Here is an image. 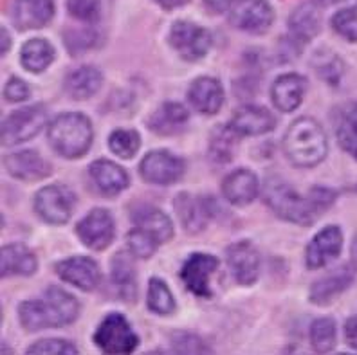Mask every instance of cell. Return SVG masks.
Masks as SVG:
<instances>
[{
    "label": "cell",
    "instance_id": "6da1fadb",
    "mask_svg": "<svg viewBox=\"0 0 357 355\" xmlns=\"http://www.w3.org/2000/svg\"><path fill=\"white\" fill-rule=\"evenodd\" d=\"M335 200V191L312 188L309 195H300L291 184L280 177H269L264 186V202L283 220L298 225H310Z\"/></svg>",
    "mask_w": 357,
    "mask_h": 355
},
{
    "label": "cell",
    "instance_id": "7a4b0ae2",
    "mask_svg": "<svg viewBox=\"0 0 357 355\" xmlns=\"http://www.w3.org/2000/svg\"><path fill=\"white\" fill-rule=\"evenodd\" d=\"M79 316L78 299L60 287H49L40 299L24 301L18 307L20 323L29 332L45 328H60V326L75 323Z\"/></svg>",
    "mask_w": 357,
    "mask_h": 355
},
{
    "label": "cell",
    "instance_id": "3957f363",
    "mask_svg": "<svg viewBox=\"0 0 357 355\" xmlns=\"http://www.w3.org/2000/svg\"><path fill=\"white\" fill-rule=\"evenodd\" d=\"M283 150L287 159L298 168H314L327 157V135L316 119L300 117L285 132Z\"/></svg>",
    "mask_w": 357,
    "mask_h": 355
},
{
    "label": "cell",
    "instance_id": "277c9868",
    "mask_svg": "<svg viewBox=\"0 0 357 355\" xmlns=\"http://www.w3.org/2000/svg\"><path fill=\"white\" fill-rule=\"evenodd\" d=\"M47 137L54 152L66 159H78L89 152L94 132L87 116L69 112L58 116L49 125Z\"/></svg>",
    "mask_w": 357,
    "mask_h": 355
},
{
    "label": "cell",
    "instance_id": "5b68a950",
    "mask_svg": "<svg viewBox=\"0 0 357 355\" xmlns=\"http://www.w3.org/2000/svg\"><path fill=\"white\" fill-rule=\"evenodd\" d=\"M47 125V110L42 105H31L9 114L2 123V143L4 146L26 143L40 134Z\"/></svg>",
    "mask_w": 357,
    "mask_h": 355
},
{
    "label": "cell",
    "instance_id": "8992f818",
    "mask_svg": "<svg viewBox=\"0 0 357 355\" xmlns=\"http://www.w3.org/2000/svg\"><path fill=\"white\" fill-rule=\"evenodd\" d=\"M94 342L107 354H132L139 345V338L132 330L127 317L112 312L98 326Z\"/></svg>",
    "mask_w": 357,
    "mask_h": 355
},
{
    "label": "cell",
    "instance_id": "52a82bcc",
    "mask_svg": "<svg viewBox=\"0 0 357 355\" xmlns=\"http://www.w3.org/2000/svg\"><path fill=\"white\" fill-rule=\"evenodd\" d=\"M75 206V191L61 184L42 188L35 195V211L45 224L61 225L69 222Z\"/></svg>",
    "mask_w": 357,
    "mask_h": 355
},
{
    "label": "cell",
    "instance_id": "ba28073f",
    "mask_svg": "<svg viewBox=\"0 0 357 355\" xmlns=\"http://www.w3.org/2000/svg\"><path fill=\"white\" fill-rule=\"evenodd\" d=\"M275 20L273 8L267 0H235L229 6V22L251 35H264Z\"/></svg>",
    "mask_w": 357,
    "mask_h": 355
},
{
    "label": "cell",
    "instance_id": "9c48e42d",
    "mask_svg": "<svg viewBox=\"0 0 357 355\" xmlns=\"http://www.w3.org/2000/svg\"><path fill=\"white\" fill-rule=\"evenodd\" d=\"M170 44L183 60L199 61L208 54L211 47V35L208 29L197 24L178 20L172 26Z\"/></svg>",
    "mask_w": 357,
    "mask_h": 355
},
{
    "label": "cell",
    "instance_id": "30bf717a",
    "mask_svg": "<svg viewBox=\"0 0 357 355\" xmlns=\"http://www.w3.org/2000/svg\"><path fill=\"white\" fill-rule=\"evenodd\" d=\"M184 172V160L166 150H153L146 153L139 165L141 177L155 186H170L178 179H183Z\"/></svg>",
    "mask_w": 357,
    "mask_h": 355
},
{
    "label": "cell",
    "instance_id": "8fae6325",
    "mask_svg": "<svg viewBox=\"0 0 357 355\" xmlns=\"http://www.w3.org/2000/svg\"><path fill=\"white\" fill-rule=\"evenodd\" d=\"M218 258L206 252L190 255L181 269V280L192 294L199 298H211V276L217 273Z\"/></svg>",
    "mask_w": 357,
    "mask_h": 355
},
{
    "label": "cell",
    "instance_id": "7c38bea8",
    "mask_svg": "<svg viewBox=\"0 0 357 355\" xmlns=\"http://www.w3.org/2000/svg\"><path fill=\"white\" fill-rule=\"evenodd\" d=\"M114 233V218L107 209H92L87 217H83L76 225V234L92 251H103L112 243Z\"/></svg>",
    "mask_w": 357,
    "mask_h": 355
},
{
    "label": "cell",
    "instance_id": "4fadbf2b",
    "mask_svg": "<svg viewBox=\"0 0 357 355\" xmlns=\"http://www.w3.org/2000/svg\"><path fill=\"white\" fill-rule=\"evenodd\" d=\"M343 247V233L337 225H327L325 229L314 234L305 251V265L310 271L327 267L335 260Z\"/></svg>",
    "mask_w": 357,
    "mask_h": 355
},
{
    "label": "cell",
    "instance_id": "5bb4252c",
    "mask_svg": "<svg viewBox=\"0 0 357 355\" xmlns=\"http://www.w3.org/2000/svg\"><path fill=\"white\" fill-rule=\"evenodd\" d=\"M227 265L240 285H253L260 274V255L249 240H242L227 247Z\"/></svg>",
    "mask_w": 357,
    "mask_h": 355
},
{
    "label": "cell",
    "instance_id": "9a60e30c",
    "mask_svg": "<svg viewBox=\"0 0 357 355\" xmlns=\"http://www.w3.org/2000/svg\"><path fill=\"white\" fill-rule=\"evenodd\" d=\"M56 274L66 283L91 292L100 285L101 273L98 264L87 256H73L56 264Z\"/></svg>",
    "mask_w": 357,
    "mask_h": 355
},
{
    "label": "cell",
    "instance_id": "2e32d148",
    "mask_svg": "<svg viewBox=\"0 0 357 355\" xmlns=\"http://www.w3.org/2000/svg\"><path fill=\"white\" fill-rule=\"evenodd\" d=\"M175 211L186 233H201L211 218V199L178 193L175 197Z\"/></svg>",
    "mask_w": 357,
    "mask_h": 355
},
{
    "label": "cell",
    "instance_id": "e0dca14e",
    "mask_svg": "<svg viewBox=\"0 0 357 355\" xmlns=\"http://www.w3.org/2000/svg\"><path fill=\"white\" fill-rule=\"evenodd\" d=\"M4 166L8 174L18 181H42L51 175V165L35 150L9 153L4 157Z\"/></svg>",
    "mask_w": 357,
    "mask_h": 355
},
{
    "label": "cell",
    "instance_id": "ac0fdd59",
    "mask_svg": "<svg viewBox=\"0 0 357 355\" xmlns=\"http://www.w3.org/2000/svg\"><path fill=\"white\" fill-rule=\"evenodd\" d=\"M307 91V80L296 73L282 74L271 87V98L280 112H294L303 101Z\"/></svg>",
    "mask_w": 357,
    "mask_h": 355
},
{
    "label": "cell",
    "instance_id": "d6986e66",
    "mask_svg": "<svg viewBox=\"0 0 357 355\" xmlns=\"http://www.w3.org/2000/svg\"><path fill=\"white\" fill-rule=\"evenodd\" d=\"M188 101L199 114L204 116H215L224 105V89L218 80L197 78L188 89Z\"/></svg>",
    "mask_w": 357,
    "mask_h": 355
},
{
    "label": "cell",
    "instance_id": "ffe728a7",
    "mask_svg": "<svg viewBox=\"0 0 357 355\" xmlns=\"http://www.w3.org/2000/svg\"><path fill=\"white\" fill-rule=\"evenodd\" d=\"M89 174H91L92 182H94V186H96L101 195L116 197L121 191L127 190L128 184H130V179H128L125 168H121L112 160L100 159L96 163H92L91 168H89Z\"/></svg>",
    "mask_w": 357,
    "mask_h": 355
},
{
    "label": "cell",
    "instance_id": "44dd1931",
    "mask_svg": "<svg viewBox=\"0 0 357 355\" xmlns=\"http://www.w3.org/2000/svg\"><path fill=\"white\" fill-rule=\"evenodd\" d=\"M260 182L257 175L248 168L231 172L222 182V195L233 206H248L257 199Z\"/></svg>",
    "mask_w": 357,
    "mask_h": 355
},
{
    "label": "cell",
    "instance_id": "7402d4cb",
    "mask_svg": "<svg viewBox=\"0 0 357 355\" xmlns=\"http://www.w3.org/2000/svg\"><path fill=\"white\" fill-rule=\"evenodd\" d=\"M13 22L20 31L40 29L51 22L54 15L52 0H15L13 2Z\"/></svg>",
    "mask_w": 357,
    "mask_h": 355
},
{
    "label": "cell",
    "instance_id": "603a6c76",
    "mask_svg": "<svg viewBox=\"0 0 357 355\" xmlns=\"http://www.w3.org/2000/svg\"><path fill=\"white\" fill-rule=\"evenodd\" d=\"M229 125L238 135H264L275 130L276 117L264 107L245 105L236 110Z\"/></svg>",
    "mask_w": 357,
    "mask_h": 355
},
{
    "label": "cell",
    "instance_id": "cb8c5ba5",
    "mask_svg": "<svg viewBox=\"0 0 357 355\" xmlns=\"http://www.w3.org/2000/svg\"><path fill=\"white\" fill-rule=\"evenodd\" d=\"M132 222L137 229L144 231L152 239H155L159 246L170 242L172 236H174V224H172L170 217L153 206H146V204L137 206L132 211Z\"/></svg>",
    "mask_w": 357,
    "mask_h": 355
},
{
    "label": "cell",
    "instance_id": "d4e9b609",
    "mask_svg": "<svg viewBox=\"0 0 357 355\" xmlns=\"http://www.w3.org/2000/svg\"><path fill=\"white\" fill-rule=\"evenodd\" d=\"M38 269L35 252L22 243H9L2 247L0 252V271L2 278L8 276H31Z\"/></svg>",
    "mask_w": 357,
    "mask_h": 355
},
{
    "label": "cell",
    "instance_id": "484cf974",
    "mask_svg": "<svg viewBox=\"0 0 357 355\" xmlns=\"http://www.w3.org/2000/svg\"><path fill=\"white\" fill-rule=\"evenodd\" d=\"M354 282V269L350 265H343L340 269H334L327 276L314 283L310 289V301L314 305H327L337 294H341Z\"/></svg>",
    "mask_w": 357,
    "mask_h": 355
},
{
    "label": "cell",
    "instance_id": "4316f807",
    "mask_svg": "<svg viewBox=\"0 0 357 355\" xmlns=\"http://www.w3.org/2000/svg\"><path fill=\"white\" fill-rule=\"evenodd\" d=\"M190 114L181 103L161 105L149 119V128L159 135H177L186 128Z\"/></svg>",
    "mask_w": 357,
    "mask_h": 355
},
{
    "label": "cell",
    "instance_id": "83f0119b",
    "mask_svg": "<svg viewBox=\"0 0 357 355\" xmlns=\"http://www.w3.org/2000/svg\"><path fill=\"white\" fill-rule=\"evenodd\" d=\"M289 29H291V36L300 40L301 44L312 40L321 29V15L318 8L312 2L298 6L289 17Z\"/></svg>",
    "mask_w": 357,
    "mask_h": 355
},
{
    "label": "cell",
    "instance_id": "f1b7e54d",
    "mask_svg": "<svg viewBox=\"0 0 357 355\" xmlns=\"http://www.w3.org/2000/svg\"><path fill=\"white\" fill-rule=\"evenodd\" d=\"M103 76L92 66H83L69 73L66 80V91L73 100H89L101 89Z\"/></svg>",
    "mask_w": 357,
    "mask_h": 355
},
{
    "label": "cell",
    "instance_id": "f546056e",
    "mask_svg": "<svg viewBox=\"0 0 357 355\" xmlns=\"http://www.w3.org/2000/svg\"><path fill=\"white\" fill-rule=\"evenodd\" d=\"M54 60V47L44 38H33L26 42L20 52L22 67L29 73H44Z\"/></svg>",
    "mask_w": 357,
    "mask_h": 355
},
{
    "label": "cell",
    "instance_id": "4dcf8cb0",
    "mask_svg": "<svg viewBox=\"0 0 357 355\" xmlns=\"http://www.w3.org/2000/svg\"><path fill=\"white\" fill-rule=\"evenodd\" d=\"M335 135L344 152L357 159V103L344 105L337 116Z\"/></svg>",
    "mask_w": 357,
    "mask_h": 355
},
{
    "label": "cell",
    "instance_id": "1f68e13d",
    "mask_svg": "<svg viewBox=\"0 0 357 355\" xmlns=\"http://www.w3.org/2000/svg\"><path fill=\"white\" fill-rule=\"evenodd\" d=\"M236 139H238V134L231 128V125H218L211 132V139H209V157L220 165L229 163L238 143Z\"/></svg>",
    "mask_w": 357,
    "mask_h": 355
},
{
    "label": "cell",
    "instance_id": "d6a6232c",
    "mask_svg": "<svg viewBox=\"0 0 357 355\" xmlns=\"http://www.w3.org/2000/svg\"><path fill=\"white\" fill-rule=\"evenodd\" d=\"M112 282L118 287L119 294L127 301H132L137 294L135 289V271L134 264L125 252H118L112 260Z\"/></svg>",
    "mask_w": 357,
    "mask_h": 355
},
{
    "label": "cell",
    "instance_id": "836d02e7",
    "mask_svg": "<svg viewBox=\"0 0 357 355\" xmlns=\"http://www.w3.org/2000/svg\"><path fill=\"white\" fill-rule=\"evenodd\" d=\"M149 308L157 316H170L177 308L172 290L159 278H152L149 283Z\"/></svg>",
    "mask_w": 357,
    "mask_h": 355
},
{
    "label": "cell",
    "instance_id": "e575fe53",
    "mask_svg": "<svg viewBox=\"0 0 357 355\" xmlns=\"http://www.w3.org/2000/svg\"><path fill=\"white\" fill-rule=\"evenodd\" d=\"M337 341L335 321L331 317H319L310 325V345L318 354H327L334 350Z\"/></svg>",
    "mask_w": 357,
    "mask_h": 355
},
{
    "label": "cell",
    "instance_id": "d590c367",
    "mask_svg": "<svg viewBox=\"0 0 357 355\" xmlns=\"http://www.w3.org/2000/svg\"><path fill=\"white\" fill-rule=\"evenodd\" d=\"M141 146V137L135 130H114L109 137V148L112 153L132 159Z\"/></svg>",
    "mask_w": 357,
    "mask_h": 355
},
{
    "label": "cell",
    "instance_id": "8d00e7d4",
    "mask_svg": "<svg viewBox=\"0 0 357 355\" xmlns=\"http://www.w3.org/2000/svg\"><path fill=\"white\" fill-rule=\"evenodd\" d=\"M332 27L340 36L349 42H357V4L341 9L332 17Z\"/></svg>",
    "mask_w": 357,
    "mask_h": 355
},
{
    "label": "cell",
    "instance_id": "74e56055",
    "mask_svg": "<svg viewBox=\"0 0 357 355\" xmlns=\"http://www.w3.org/2000/svg\"><path fill=\"white\" fill-rule=\"evenodd\" d=\"M67 11L79 22L94 24L100 20V0H67Z\"/></svg>",
    "mask_w": 357,
    "mask_h": 355
},
{
    "label": "cell",
    "instance_id": "f35d334b",
    "mask_svg": "<svg viewBox=\"0 0 357 355\" xmlns=\"http://www.w3.org/2000/svg\"><path fill=\"white\" fill-rule=\"evenodd\" d=\"M127 243L132 255L137 256V258H150L159 247V242L155 239H152L149 233H144L137 227H134L127 234Z\"/></svg>",
    "mask_w": 357,
    "mask_h": 355
},
{
    "label": "cell",
    "instance_id": "ab89813d",
    "mask_svg": "<svg viewBox=\"0 0 357 355\" xmlns=\"http://www.w3.org/2000/svg\"><path fill=\"white\" fill-rule=\"evenodd\" d=\"M27 354L75 355V354H78V348H76L70 341H63V339H42V341L35 342L33 347H29Z\"/></svg>",
    "mask_w": 357,
    "mask_h": 355
},
{
    "label": "cell",
    "instance_id": "60d3db41",
    "mask_svg": "<svg viewBox=\"0 0 357 355\" xmlns=\"http://www.w3.org/2000/svg\"><path fill=\"white\" fill-rule=\"evenodd\" d=\"M172 345H174V350L178 352V354H208L209 352V348L206 347L201 338L188 332L174 333Z\"/></svg>",
    "mask_w": 357,
    "mask_h": 355
},
{
    "label": "cell",
    "instance_id": "b9f144b4",
    "mask_svg": "<svg viewBox=\"0 0 357 355\" xmlns=\"http://www.w3.org/2000/svg\"><path fill=\"white\" fill-rule=\"evenodd\" d=\"M31 96L29 85H27L24 80L20 78H9V82L6 83L4 87V98L11 103H20V101H26Z\"/></svg>",
    "mask_w": 357,
    "mask_h": 355
},
{
    "label": "cell",
    "instance_id": "7bdbcfd3",
    "mask_svg": "<svg viewBox=\"0 0 357 355\" xmlns=\"http://www.w3.org/2000/svg\"><path fill=\"white\" fill-rule=\"evenodd\" d=\"M67 47L73 54L76 52H82L83 49H91L94 47V33L92 31H73L67 35Z\"/></svg>",
    "mask_w": 357,
    "mask_h": 355
},
{
    "label": "cell",
    "instance_id": "ee69618b",
    "mask_svg": "<svg viewBox=\"0 0 357 355\" xmlns=\"http://www.w3.org/2000/svg\"><path fill=\"white\" fill-rule=\"evenodd\" d=\"M341 61L340 58L335 56H331L328 60H321V63H316V70H318V74L321 76V78L327 80L328 83H332V85H335L337 83V80H340L341 73H343V69H341Z\"/></svg>",
    "mask_w": 357,
    "mask_h": 355
},
{
    "label": "cell",
    "instance_id": "f6af8a7d",
    "mask_svg": "<svg viewBox=\"0 0 357 355\" xmlns=\"http://www.w3.org/2000/svg\"><path fill=\"white\" fill-rule=\"evenodd\" d=\"M344 339H347L350 347L357 350V317L347 321V325H344Z\"/></svg>",
    "mask_w": 357,
    "mask_h": 355
},
{
    "label": "cell",
    "instance_id": "bcb514c9",
    "mask_svg": "<svg viewBox=\"0 0 357 355\" xmlns=\"http://www.w3.org/2000/svg\"><path fill=\"white\" fill-rule=\"evenodd\" d=\"M235 0H204L206 8L211 9L213 13H222L226 9H229V6L233 4Z\"/></svg>",
    "mask_w": 357,
    "mask_h": 355
},
{
    "label": "cell",
    "instance_id": "7dc6e473",
    "mask_svg": "<svg viewBox=\"0 0 357 355\" xmlns=\"http://www.w3.org/2000/svg\"><path fill=\"white\" fill-rule=\"evenodd\" d=\"M157 4L161 6V8L165 9H175V8H181V6H184L188 2V0H155Z\"/></svg>",
    "mask_w": 357,
    "mask_h": 355
},
{
    "label": "cell",
    "instance_id": "c3c4849f",
    "mask_svg": "<svg viewBox=\"0 0 357 355\" xmlns=\"http://www.w3.org/2000/svg\"><path fill=\"white\" fill-rule=\"evenodd\" d=\"M9 47H11V38H9L8 31L2 27V54H6L9 51Z\"/></svg>",
    "mask_w": 357,
    "mask_h": 355
},
{
    "label": "cell",
    "instance_id": "681fc988",
    "mask_svg": "<svg viewBox=\"0 0 357 355\" xmlns=\"http://www.w3.org/2000/svg\"><path fill=\"white\" fill-rule=\"evenodd\" d=\"M352 256H354V264L357 267V239L354 240V246H352Z\"/></svg>",
    "mask_w": 357,
    "mask_h": 355
},
{
    "label": "cell",
    "instance_id": "f907efd6",
    "mask_svg": "<svg viewBox=\"0 0 357 355\" xmlns=\"http://www.w3.org/2000/svg\"><path fill=\"white\" fill-rule=\"evenodd\" d=\"M319 4H332V2H337V0H318Z\"/></svg>",
    "mask_w": 357,
    "mask_h": 355
}]
</instances>
